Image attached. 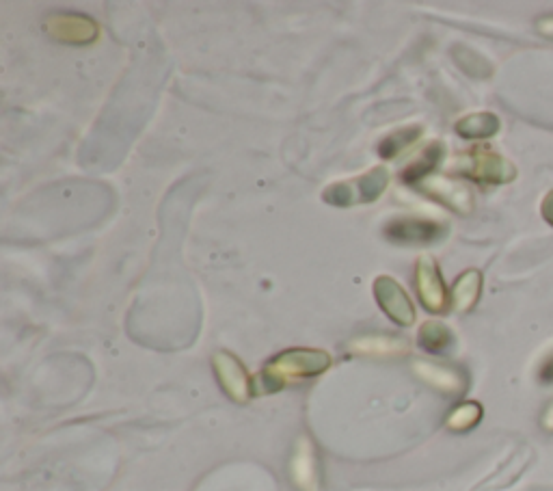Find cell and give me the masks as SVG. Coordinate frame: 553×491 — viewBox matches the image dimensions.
<instances>
[{
	"instance_id": "1",
	"label": "cell",
	"mask_w": 553,
	"mask_h": 491,
	"mask_svg": "<svg viewBox=\"0 0 553 491\" xmlns=\"http://www.w3.org/2000/svg\"><path fill=\"white\" fill-rule=\"evenodd\" d=\"M331 366V355L318 349H290L266 364L262 386L266 392H277L292 381L316 377Z\"/></svg>"
},
{
	"instance_id": "2",
	"label": "cell",
	"mask_w": 553,
	"mask_h": 491,
	"mask_svg": "<svg viewBox=\"0 0 553 491\" xmlns=\"http://www.w3.org/2000/svg\"><path fill=\"white\" fill-rule=\"evenodd\" d=\"M458 174L478 184H489V187H502L517 178V167L502 154L493 152L487 145L469 150L458 161Z\"/></svg>"
},
{
	"instance_id": "3",
	"label": "cell",
	"mask_w": 553,
	"mask_h": 491,
	"mask_svg": "<svg viewBox=\"0 0 553 491\" xmlns=\"http://www.w3.org/2000/svg\"><path fill=\"white\" fill-rule=\"evenodd\" d=\"M357 189L353 191V184L350 182H337L329 187L322 197H325L327 204L333 206H353V204H372L376 197H379L389 184V171L385 167H376L368 171L366 176L359 178Z\"/></svg>"
},
{
	"instance_id": "4",
	"label": "cell",
	"mask_w": 553,
	"mask_h": 491,
	"mask_svg": "<svg viewBox=\"0 0 553 491\" xmlns=\"http://www.w3.org/2000/svg\"><path fill=\"white\" fill-rule=\"evenodd\" d=\"M415 286L420 301L428 312L443 314L450 308V290L445 288L439 264L433 256H422L417 260L415 269Z\"/></svg>"
},
{
	"instance_id": "5",
	"label": "cell",
	"mask_w": 553,
	"mask_h": 491,
	"mask_svg": "<svg viewBox=\"0 0 553 491\" xmlns=\"http://www.w3.org/2000/svg\"><path fill=\"white\" fill-rule=\"evenodd\" d=\"M383 234L387 241L396 245H433L448 234V225L430 221V219H415V217H400L385 225Z\"/></svg>"
},
{
	"instance_id": "6",
	"label": "cell",
	"mask_w": 553,
	"mask_h": 491,
	"mask_svg": "<svg viewBox=\"0 0 553 491\" xmlns=\"http://www.w3.org/2000/svg\"><path fill=\"white\" fill-rule=\"evenodd\" d=\"M374 297H376V301H379L383 312L391 318V321H396L404 327L415 323L417 314H415L413 303L396 280H391V277H387V275L379 277V280L374 282Z\"/></svg>"
},
{
	"instance_id": "7",
	"label": "cell",
	"mask_w": 553,
	"mask_h": 491,
	"mask_svg": "<svg viewBox=\"0 0 553 491\" xmlns=\"http://www.w3.org/2000/svg\"><path fill=\"white\" fill-rule=\"evenodd\" d=\"M48 33L63 44L85 46L98 39V24L80 13H57L48 20Z\"/></svg>"
},
{
	"instance_id": "8",
	"label": "cell",
	"mask_w": 553,
	"mask_h": 491,
	"mask_svg": "<svg viewBox=\"0 0 553 491\" xmlns=\"http://www.w3.org/2000/svg\"><path fill=\"white\" fill-rule=\"evenodd\" d=\"M214 370L221 381L223 390L238 403L249 401L251 396V379L247 375L245 366H242L232 353L219 351L214 355Z\"/></svg>"
},
{
	"instance_id": "9",
	"label": "cell",
	"mask_w": 553,
	"mask_h": 491,
	"mask_svg": "<svg viewBox=\"0 0 553 491\" xmlns=\"http://www.w3.org/2000/svg\"><path fill=\"white\" fill-rule=\"evenodd\" d=\"M426 195L437 199L439 204L448 206L458 215H471L474 212V195L463 182H454L448 178H430L424 182Z\"/></svg>"
},
{
	"instance_id": "10",
	"label": "cell",
	"mask_w": 553,
	"mask_h": 491,
	"mask_svg": "<svg viewBox=\"0 0 553 491\" xmlns=\"http://www.w3.org/2000/svg\"><path fill=\"white\" fill-rule=\"evenodd\" d=\"M482 282L484 277L478 269H467L465 273L458 275V280L454 282L450 290V305L456 312H469L474 310V305L478 303L482 295Z\"/></svg>"
},
{
	"instance_id": "11",
	"label": "cell",
	"mask_w": 553,
	"mask_h": 491,
	"mask_svg": "<svg viewBox=\"0 0 553 491\" xmlns=\"http://www.w3.org/2000/svg\"><path fill=\"white\" fill-rule=\"evenodd\" d=\"M415 370L424 381H428L430 386L441 390V392L461 394L467 388V377L461 373V370H454V368H448V366L426 364V362L415 364Z\"/></svg>"
},
{
	"instance_id": "12",
	"label": "cell",
	"mask_w": 553,
	"mask_h": 491,
	"mask_svg": "<svg viewBox=\"0 0 553 491\" xmlns=\"http://www.w3.org/2000/svg\"><path fill=\"white\" fill-rule=\"evenodd\" d=\"M454 128L463 139H489L497 135L499 128H502V122H499V117L495 113L482 111L458 119Z\"/></svg>"
},
{
	"instance_id": "13",
	"label": "cell",
	"mask_w": 553,
	"mask_h": 491,
	"mask_svg": "<svg viewBox=\"0 0 553 491\" xmlns=\"http://www.w3.org/2000/svg\"><path fill=\"white\" fill-rule=\"evenodd\" d=\"M441 158H443V143L435 141V143L426 145V148L422 150V154L417 156L407 169H404L402 180L409 182V184L426 182L428 176L435 171V167L441 163Z\"/></svg>"
},
{
	"instance_id": "14",
	"label": "cell",
	"mask_w": 553,
	"mask_h": 491,
	"mask_svg": "<svg viewBox=\"0 0 553 491\" xmlns=\"http://www.w3.org/2000/svg\"><path fill=\"white\" fill-rule=\"evenodd\" d=\"M420 347L428 353H445L448 351L452 344H454V334L450 331L448 325L443 323H437V321H430L426 325H422L420 329Z\"/></svg>"
},
{
	"instance_id": "15",
	"label": "cell",
	"mask_w": 553,
	"mask_h": 491,
	"mask_svg": "<svg viewBox=\"0 0 553 491\" xmlns=\"http://www.w3.org/2000/svg\"><path fill=\"white\" fill-rule=\"evenodd\" d=\"M292 479L305 491H314V450L305 440L292 459Z\"/></svg>"
},
{
	"instance_id": "16",
	"label": "cell",
	"mask_w": 553,
	"mask_h": 491,
	"mask_svg": "<svg viewBox=\"0 0 553 491\" xmlns=\"http://www.w3.org/2000/svg\"><path fill=\"white\" fill-rule=\"evenodd\" d=\"M422 137V126H409V128H402V130H396L391 132V135H387L381 145H379V154L383 158H394L398 156L400 152L409 150L411 145Z\"/></svg>"
},
{
	"instance_id": "17",
	"label": "cell",
	"mask_w": 553,
	"mask_h": 491,
	"mask_svg": "<svg viewBox=\"0 0 553 491\" xmlns=\"http://www.w3.org/2000/svg\"><path fill=\"white\" fill-rule=\"evenodd\" d=\"M482 414L484 411H482L480 403L467 401V403H461L452 409V414L448 416V420H445V424H448L450 431L463 433V431L474 429L476 424L482 420Z\"/></svg>"
},
{
	"instance_id": "18",
	"label": "cell",
	"mask_w": 553,
	"mask_h": 491,
	"mask_svg": "<svg viewBox=\"0 0 553 491\" xmlns=\"http://www.w3.org/2000/svg\"><path fill=\"white\" fill-rule=\"evenodd\" d=\"M350 351L370 353V355H391V353L407 351V344L394 338H366L350 344Z\"/></svg>"
},
{
	"instance_id": "19",
	"label": "cell",
	"mask_w": 553,
	"mask_h": 491,
	"mask_svg": "<svg viewBox=\"0 0 553 491\" xmlns=\"http://www.w3.org/2000/svg\"><path fill=\"white\" fill-rule=\"evenodd\" d=\"M454 59L456 63L461 65V68L469 74V76H476V78H489L493 74V65L480 57L478 52L474 50H469V48H456L454 50Z\"/></svg>"
},
{
	"instance_id": "20",
	"label": "cell",
	"mask_w": 553,
	"mask_h": 491,
	"mask_svg": "<svg viewBox=\"0 0 553 491\" xmlns=\"http://www.w3.org/2000/svg\"><path fill=\"white\" fill-rule=\"evenodd\" d=\"M538 381L545 383V386H553V353L541 364V370H538Z\"/></svg>"
},
{
	"instance_id": "21",
	"label": "cell",
	"mask_w": 553,
	"mask_h": 491,
	"mask_svg": "<svg viewBox=\"0 0 553 491\" xmlns=\"http://www.w3.org/2000/svg\"><path fill=\"white\" fill-rule=\"evenodd\" d=\"M536 31L547 39H553V13L551 16H541L536 20Z\"/></svg>"
},
{
	"instance_id": "22",
	"label": "cell",
	"mask_w": 553,
	"mask_h": 491,
	"mask_svg": "<svg viewBox=\"0 0 553 491\" xmlns=\"http://www.w3.org/2000/svg\"><path fill=\"white\" fill-rule=\"evenodd\" d=\"M541 215H543V219L553 228V189L543 197V202H541Z\"/></svg>"
},
{
	"instance_id": "23",
	"label": "cell",
	"mask_w": 553,
	"mask_h": 491,
	"mask_svg": "<svg viewBox=\"0 0 553 491\" xmlns=\"http://www.w3.org/2000/svg\"><path fill=\"white\" fill-rule=\"evenodd\" d=\"M543 424H545L547 429H553V405L547 409V414H545V418H543Z\"/></svg>"
}]
</instances>
